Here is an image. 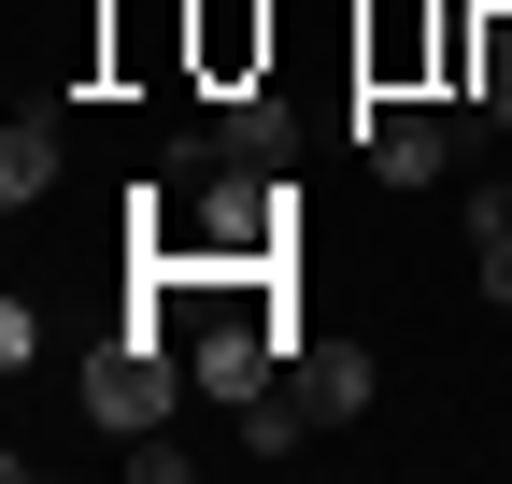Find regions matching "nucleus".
<instances>
[{
    "mask_svg": "<svg viewBox=\"0 0 512 484\" xmlns=\"http://www.w3.org/2000/svg\"><path fill=\"white\" fill-rule=\"evenodd\" d=\"M128 257H200V271H285L299 257V186L285 171H214L200 200H157L128 186Z\"/></svg>",
    "mask_w": 512,
    "mask_h": 484,
    "instance_id": "f257e3e1",
    "label": "nucleus"
},
{
    "mask_svg": "<svg viewBox=\"0 0 512 484\" xmlns=\"http://www.w3.org/2000/svg\"><path fill=\"white\" fill-rule=\"evenodd\" d=\"M470 129H498L484 100H356V143H370L384 186H441L470 157Z\"/></svg>",
    "mask_w": 512,
    "mask_h": 484,
    "instance_id": "f03ea898",
    "label": "nucleus"
},
{
    "mask_svg": "<svg viewBox=\"0 0 512 484\" xmlns=\"http://www.w3.org/2000/svg\"><path fill=\"white\" fill-rule=\"evenodd\" d=\"M271 0H185V86L228 100V86H271Z\"/></svg>",
    "mask_w": 512,
    "mask_h": 484,
    "instance_id": "7ed1b4c3",
    "label": "nucleus"
},
{
    "mask_svg": "<svg viewBox=\"0 0 512 484\" xmlns=\"http://www.w3.org/2000/svg\"><path fill=\"white\" fill-rule=\"evenodd\" d=\"M86 413L114 442H143V428H171V342L157 328H114L100 356H86Z\"/></svg>",
    "mask_w": 512,
    "mask_h": 484,
    "instance_id": "20e7f679",
    "label": "nucleus"
},
{
    "mask_svg": "<svg viewBox=\"0 0 512 484\" xmlns=\"http://www.w3.org/2000/svg\"><path fill=\"white\" fill-rule=\"evenodd\" d=\"M285 157H299L285 86H228V100H214V129H200V171H285Z\"/></svg>",
    "mask_w": 512,
    "mask_h": 484,
    "instance_id": "39448f33",
    "label": "nucleus"
},
{
    "mask_svg": "<svg viewBox=\"0 0 512 484\" xmlns=\"http://www.w3.org/2000/svg\"><path fill=\"white\" fill-rule=\"evenodd\" d=\"M299 385H313V413H328V428H342V413H370V342H313Z\"/></svg>",
    "mask_w": 512,
    "mask_h": 484,
    "instance_id": "423d86ee",
    "label": "nucleus"
},
{
    "mask_svg": "<svg viewBox=\"0 0 512 484\" xmlns=\"http://www.w3.org/2000/svg\"><path fill=\"white\" fill-rule=\"evenodd\" d=\"M470 100L512 129V0H484V15H470Z\"/></svg>",
    "mask_w": 512,
    "mask_h": 484,
    "instance_id": "0eeeda50",
    "label": "nucleus"
},
{
    "mask_svg": "<svg viewBox=\"0 0 512 484\" xmlns=\"http://www.w3.org/2000/svg\"><path fill=\"white\" fill-rule=\"evenodd\" d=\"M0 200H15V214H29V200H57V114H29V129L0 143Z\"/></svg>",
    "mask_w": 512,
    "mask_h": 484,
    "instance_id": "6e6552de",
    "label": "nucleus"
},
{
    "mask_svg": "<svg viewBox=\"0 0 512 484\" xmlns=\"http://www.w3.org/2000/svg\"><path fill=\"white\" fill-rule=\"evenodd\" d=\"M484 299H512V228H484Z\"/></svg>",
    "mask_w": 512,
    "mask_h": 484,
    "instance_id": "1a4fd4ad",
    "label": "nucleus"
}]
</instances>
